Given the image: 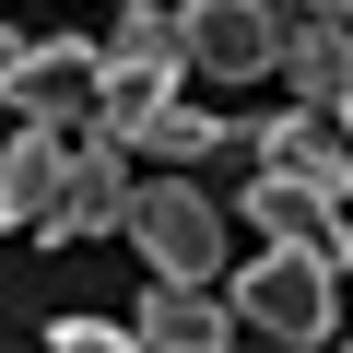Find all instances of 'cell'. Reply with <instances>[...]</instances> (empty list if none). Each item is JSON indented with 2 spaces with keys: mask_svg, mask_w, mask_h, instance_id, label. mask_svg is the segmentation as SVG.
<instances>
[{
  "mask_svg": "<svg viewBox=\"0 0 353 353\" xmlns=\"http://www.w3.org/2000/svg\"><path fill=\"white\" fill-rule=\"evenodd\" d=\"M130 236H141V259H153V271L212 283V259H224V201H201V189H189V165H165L153 189H130Z\"/></svg>",
  "mask_w": 353,
  "mask_h": 353,
  "instance_id": "1",
  "label": "cell"
},
{
  "mask_svg": "<svg viewBox=\"0 0 353 353\" xmlns=\"http://www.w3.org/2000/svg\"><path fill=\"white\" fill-rule=\"evenodd\" d=\"M94 236H130V165H118V130H71V176L36 224V248H94Z\"/></svg>",
  "mask_w": 353,
  "mask_h": 353,
  "instance_id": "2",
  "label": "cell"
},
{
  "mask_svg": "<svg viewBox=\"0 0 353 353\" xmlns=\"http://www.w3.org/2000/svg\"><path fill=\"white\" fill-rule=\"evenodd\" d=\"M330 259H306V248H259V271L236 283V330H259V341H330Z\"/></svg>",
  "mask_w": 353,
  "mask_h": 353,
  "instance_id": "3",
  "label": "cell"
},
{
  "mask_svg": "<svg viewBox=\"0 0 353 353\" xmlns=\"http://www.w3.org/2000/svg\"><path fill=\"white\" fill-rule=\"evenodd\" d=\"M224 153H248L259 176H306V189H330V201L353 189V141H341L330 106H306V118H259V130L224 118Z\"/></svg>",
  "mask_w": 353,
  "mask_h": 353,
  "instance_id": "4",
  "label": "cell"
},
{
  "mask_svg": "<svg viewBox=\"0 0 353 353\" xmlns=\"http://www.w3.org/2000/svg\"><path fill=\"white\" fill-rule=\"evenodd\" d=\"M94 94H106V48L94 36H48V48H24L12 71H0V106L12 118H94Z\"/></svg>",
  "mask_w": 353,
  "mask_h": 353,
  "instance_id": "5",
  "label": "cell"
},
{
  "mask_svg": "<svg viewBox=\"0 0 353 353\" xmlns=\"http://www.w3.org/2000/svg\"><path fill=\"white\" fill-rule=\"evenodd\" d=\"M176 24H189V71L259 83L271 48H283V0H176Z\"/></svg>",
  "mask_w": 353,
  "mask_h": 353,
  "instance_id": "6",
  "label": "cell"
},
{
  "mask_svg": "<svg viewBox=\"0 0 353 353\" xmlns=\"http://www.w3.org/2000/svg\"><path fill=\"white\" fill-rule=\"evenodd\" d=\"M236 212L259 224V248H306V259L353 271V212H341L330 189H306V176H259V189H248Z\"/></svg>",
  "mask_w": 353,
  "mask_h": 353,
  "instance_id": "7",
  "label": "cell"
},
{
  "mask_svg": "<svg viewBox=\"0 0 353 353\" xmlns=\"http://www.w3.org/2000/svg\"><path fill=\"white\" fill-rule=\"evenodd\" d=\"M59 176H71V130L59 118H12V141H0V224L36 236L48 201H59Z\"/></svg>",
  "mask_w": 353,
  "mask_h": 353,
  "instance_id": "8",
  "label": "cell"
},
{
  "mask_svg": "<svg viewBox=\"0 0 353 353\" xmlns=\"http://www.w3.org/2000/svg\"><path fill=\"white\" fill-rule=\"evenodd\" d=\"M130 341H153V353H212V341H236V294H212V283H153L141 294V318H130Z\"/></svg>",
  "mask_w": 353,
  "mask_h": 353,
  "instance_id": "9",
  "label": "cell"
},
{
  "mask_svg": "<svg viewBox=\"0 0 353 353\" xmlns=\"http://www.w3.org/2000/svg\"><path fill=\"white\" fill-rule=\"evenodd\" d=\"M271 71H283L306 106H341V94H353V24H341V12H283Z\"/></svg>",
  "mask_w": 353,
  "mask_h": 353,
  "instance_id": "10",
  "label": "cell"
},
{
  "mask_svg": "<svg viewBox=\"0 0 353 353\" xmlns=\"http://www.w3.org/2000/svg\"><path fill=\"white\" fill-rule=\"evenodd\" d=\"M94 48H106V71H189V24H176L165 0H141V12H118V24L94 36Z\"/></svg>",
  "mask_w": 353,
  "mask_h": 353,
  "instance_id": "11",
  "label": "cell"
},
{
  "mask_svg": "<svg viewBox=\"0 0 353 353\" xmlns=\"http://www.w3.org/2000/svg\"><path fill=\"white\" fill-rule=\"evenodd\" d=\"M130 141H141V153H165V165H201V153H224V118H201V106H176V94H165ZM130 141H118V153H130Z\"/></svg>",
  "mask_w": 353,
  "mask_h": 353,
  "instance_id": "12",
  "label": "cell"
},
{
  "mask_svg": "<svg viewBox=\"0 0 353 353\" xmlns=\"http://www.w3.org/2000/svg\"><path fill=\"white\" fill-rule=\"evenodd\" d=\"M48 341H59V353H118L130 330H106V318H48Z\"/></svg>",
  "mask_w": 353,
  "mask_h": 353,
  "instance_id": "13",
  "label": "cell"
},
{
  "mask_svg": "<svg viewBox=\"0 0 353 353\" xmlns=\"http://www.w3.org/2000/svg\"><path fill=\"white\" fill-rule=\"evenodd\" d=\"M283 12H341V24H353V0H283Z\"/></svg>",
  "mask_w": 353,
  "mask_h": 353,
  "instance_id": "14",
  "label": "cell"
},
{
  "mask_svg": "<svg viewBox=\"0 0 353 353\" xmlns=\"http://www.w3.org/2000/svg\"><path fill=\"white\" fill-rule=\"evenodd\" d=\"M12 59H24V36H12V24H0V71H12Z\"/></svg>",
  "mask_w": 353,
  "mask_h": 353,
  "instance_id": "15",
  "label": "cell"
},
{
  "mask_svg": "<svg viewBox=\"0 0 353 353\" xmlns=\"http://www.w3.org/2000/svg\"><path fill=\"white\" fill-rule=\"evenodd\" d=\"M330 118H341V141H353V94H341V106H330Z\"/></svg>",
  "mask_w": 353,
  "mask_h": 353,
  "instance_id": "16",
  "label": "cell"
}]
</instances>
